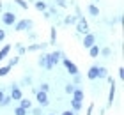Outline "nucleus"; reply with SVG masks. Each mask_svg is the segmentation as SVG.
Listing matches in <instances>:
<instances>
[{"mask_svg":"<svg viewBox=\"0 0 124 115\" xmlns=\"http://www.w3.org/2000/svg\"><path fill=\"white\" fill-rule=\"evenodd\" d=\"M62 115H76L75 110H66V112H62Z\"/></svg>","mask_w":124,"mask_h":115,"instance_id":"nucleus-37","label":"nucleus"},{"mask_svg":"<svg viewBox=\"0 0 124 115\" xmlns=\"http://www.w3.org/2000/svg\"><path fill=\"white\" fill-rule=\"evenodd\" d=\"M9 51H11V44H5V46H4V48H2V50H0V62H2V60L5 59V57H7V55H9Z\"/></svg>","mask_w":124,"mask_h":115,"instance_id":"nucleus-17","label":"nucleus"},{"mask_svg":"<svg viewBox=\"0 0 124 115\" xmlns=\"http://www.w3.org/2000/svg\"><path fill=\"white\" fill-rule=\"evenodd\" d=\"M43 16H44V18H46V20H50V18H52V14H50L48 11H43Z\"/></svg>","mask_w":124,"mask_h":115,"instance_id":"nucleus-39","label":"nucleus"},{"mask_svg":"<svg viewBox=\"0 0 124 115\" xmlns=\"http://www.w3.org/2000/svg\"><path fill=\"white\" fill-rule=\"evenodd\" d=\"M92 2H99V0H92Z\"/></svg>","mask_w":124,"mask_h":115,"instance_id":"nucleus-44","label":"nucleus"},{"mask_svg":"<svg viewBox=\"0 0 124 115\" xmlns=\"http://www.w3.org/2000/svg\"><path fill=\"white\" fill-rule=\"evenodd\" d=\"M48 115H55V113H48Z\"/></svg>","mask_w":124,"mask_h":115,"instance_id":"nucleus-45","label":"nucleus"},{"mask_svg":"<svg viewBox=\"0 0 124 115\" xmlns=\"http://www.w3.org/2000/svg\"><path fill=\"white\" fill-rule=\"evenodd\" d=\"M99 46L98 44H94V46H91V48H89V55L92 57V59H96V57H99Z\"/></svg>","mask_w":124,"mask_h":115,"instance_id":"nucleus-16","label":"nucleus"},{"mask_svg":"<svg viewBox=\"0 0 124 115\" xmlns=\"http://www.w3.org/2000/svg\"><path fill=\"white\" fill-rule=\"evenodd\" d=\"M87 11H89V14H91V16L98 18V14H99V9H98V5H96V4H91V5L87 7Z\"/></svg>","mask_w":124,"mask_h":115,"instance_id":"nucleus-14","label":"nucleus"},{"mask_svg":"<svg viewBox=\"0 0 124 115\" xmlns=\"http://www.w3.org/2000/svg\"><path fill=\"white\" fill-rule=\"evenodd\" d=\"M27 112H29V110H25V108H21V106L14 108V115H27Z\"/></svg>","mask_w":124,"mask_h":115,"instance_id":"nucleus-24","label":"nucleus"},{"mask_svg":"<svg viewBox=\"0 0 124 115\" xmlns=\"http://www.w3.org/2000/svg\"><path fill=\"white\" fill-rule=\"evenodd\" d=\"M114 99H115V82L110 83V90H108V106H112Z\"/></svg>","mask_w":124,"mask_h":115,"instance_id":"nucleus-10","label":"nucleus"},{"mask_svg":"<svg viewBox=\"0 0 124 115\" xmlns=\"http://www.w3.org/2000/svg\"><path fill=\"white\" fill-rule=\"evenodd\" d=\"M16 21H18V18H16V14H14V13H11V11H5V13L2 14V23H4V25L13 27Z\"/></svg>","mask_w":124,"mask_h":115,"instance_id":"nucleus-4","label":"nucleus"},{"mask_svg":"<svg viewBox=\"0 0 124 115\" xmlns=\"http://www.w3.org/2000/svg\"><path fill=\"white\" fill-rule=\"evenodd\" d=\"M55 41H57V30H55V27L50 30V43L48 44H55Z\"/></svg>","mask_w":124,"mask_h":115,"instance_id":"nucleus-20","label":"nucleus"},{"mask_svg":"<svg viewBox=\"0 0 124 115\" xmlns=\"http://www.w3.org/2000/svg\"><path fill=\"white\" fill-rule=\"evenodd\" d=\"M37 64L41 66V67H46V69H48V53H43L41 57H39Z\"/></svg>","mask_w":124,"mask_h":115,"instance_id":"nucleus-15","label":"nucleus"},{"mask_svg":"<svg viewBox=\"0 0 124 115\" xmlns=\"http://www.w3.org/2000/svg\"><path fill=\"white\" fill-rule=\"evenodd\" d=\"M32 115H43V112H41V106H39V108H34V110H32Z\"/></svg>","mask_w":124,"mask_h":115,"instance_id":"nucleus-34","label":"nucleus"},{"mask_svg":"<svg viewBox=\"0 0 124 115\" xmlns=\"http://www.w3.org/2000/svg\"><path fill=\"white\" fill-rule=\"evenodd\" d=\"M60 62L66 66L67 73H69L71 76H73V74H78V67H76V64H75V62H71L69 59H67V57H62V60H60Z\"/></svg>","mask_w":124,"mask_h":115,"instance_id":"nucleus-5","label":"nucleus"},{"mask_svg":"<svg viewBox=\"0 0 124 115\" xmlns=\"http://www.w3.org/2000/svg\"><path fill=\"white\" fill-rule=\"evenodd\" d=\"M99 55H103V57H110V55H112V50H110V48H103V50H99Z\"/></svg>","mask_w":124,"mask_h":115,"instance_id":"nucleus-29","label":"nucleus"},{"mask_svg":"<svg viewBox=\"0 0 124 115\" xmlns=\"http://www.w3.org/2000/svg\"><path fill=\"white\" fill-rule=\"evenodd\" d=\"M9 105H11V96H4L0 101V106H9Z\"/></svg>","mask_w":124,"mask_h":115,"instance_id":"nucleus-23","label":"nucleus"},{"mask_svg":"<svg viewBox=\"0 0 124 115\" xmlns=\"http://www.w3.org/2000/svg\"><path fill=\"white\" fill-rule=\"evenodd\" d=\"M14 2H16V4H18V5H20V7H21V9H29V4H27V2H25V0H14Z\"/></svg>","mask_w":124,"mask_h":115,"instance_id":"nucleus-30","label":"nucleus"},{"mask_svg":"<svg viewBox=\"0 0 124 115\" xmlns=\"http://www.w3.org/2000/svg\"><path fill=\"white\" fill-rule=\"evenodd\" d=\"M106 76H108V69L103 67V66H98V78L99 80H105Z\"/></svg>","mask_w":124,"mask_h":115,"instance_id":"nucleus-13","label":"nucleus"},{"mask_svg":"<svg viewBox=\"0 0 124 115\" xmlns=\"http://www.w3.org/2000/svg\"><path fill=\"white\" fill-rule=\"evenodd\" d=\"M39 90H43V92H48V90H50V85H48V83H41V89H39Z\"/></svg>","mask_w":124,"mask_h":115,"instance_id":"nucleus-33","label":"nucleus"},{"mask_svg":"<svg viewBox=\"0 0 124 115\" xmlns=\"http://www.w3.org/2000/svg\"><path fill=\"white\" fill-rule=\"evenodd\" d=\"M20 106L25 108V110H30V108H32V103H30V99H25V97H21V99H20Z\"/></svg>","mask_w":124,"mask_h":115,"instance_id":"nucleus-18","label":"nucleus"},{"mask_svg":"<svg viewBox=\"0 0 124 115\" xmlns=\"http://www.w3.org/2000/svg\"><path fill=\"white\" fill-rule=\"evenodd\" d=\"M11 71V67L9 66H4V67H0V76H7Z\"/></svg>","mask_w":124,"mask_h":115,"instance_id":"nucleus-25","label":"nucleus"},{"mask_svg":"<svg viewBox=\"0 0 124 115\" xmlns=\"http://www.w3.org/2000/svg\"><path fill=\"white\" fill-rule=\"evenodd\" d=\"M46 7H48V5L44 4V2H41V0H37V2H36V9L41 11V13H43V11H46Z\"/></svg>","mask_w":124,"mask_h":115,"instance_id":"nucleus-22","label":"nucleus"},{"mask_svg":"<svg viewBox=\"0 0 124 115\" xmlns=\"http://www.w3.org/2000/svg\"><path fill=\"white\" fill-rule=\"evenodd\" d=\"M62 57H64L62 51H52V53H48V69H53L62 60Z\"/></svg>","mask_w":124,"mask_h":115,"instance_id":"nucleus-2","label":"nucleus"},{"mask_svg":"<svg viewBox=\"0 0 124 115\" xmlns=\"http://www.w3.org/2000/svg\"><path fill=\"white\" fill-rule=\"evenodd\" d=\"M36 99H37V103H39V106H41V108L50 105L48 94H46V92H43V90H37V92H36Z\"/></svg>","mask_w":124,"mask_h":115,"instance_id":"nucleus-6","label":"nucleus"},{"mask_svg":"<svg viewBox=\"0 0 124 115\" xmlns=\"http://www.w3.org/2000/svg\"><path fill=\"white\" fill-rule=\"evenodd\" d=\"M73 99H76V101H83V96H85V94H83V90L82 89H76L75 87V90H73Z\"/></svg>","mask_w":124,"mask_h":115,"instance_id":"nucleus-11","label":"nucleus"},{"mask_svg":"<svg viewBox=\"0 0 124 115\" xmlns=\"http://www.w3.org/2000/svg\"><path fill=\"white\" fill-rule=\"evenodd\" d=\"M13 27H14L16 32H25V30L29 32L30 28L34 27V21H32V20H20V21H16Z\"/></svg>","mask_w":124,"mask_h":115,"instance_id":"nucleus-1","label":"nucleus"},{"mask_svg":"<svg viewBox=\"0 0 124 115\" xmlns=\"http://www.w3.org/2000/svg\"><path fill=\"white\" fill-rule=\"evenodd\" d=\"M119 78H121V80L124 78V69H122V67H119Z\"/></svg>","mask_w":124,"mask_h":115,"instance_id":"nucleus-40","label":"nucleus"},{"mask_svg":"<svg viewBox=\"0 0 124 115\" xmlns=\"http://www.w3.org/2000/svg\"><path fill=\"white\" fill-rule=\"evenodd\" d=\"M87 32H89V23L82 16V18H78V21H76V34H78V36H82V34L85 36Z\"/></svg>","mask_w":124,"mask_h":115,"instance_id":"nucleus-3","label":"nucleus"},{"mask_svg":"<svg viewBox=\"0 0 124 115\" xmlns=\"http://www.w3.org/2000/svg\"><path fill=\"white\" fill-rule=\"evenodd\" d=\"M5 94H4V90H0V101H2V97H4Z\"/></svg>","mask_w":124,"mask_h":115,"instance_id":"nucleus-42","label":"nucleus"},{"mask_svg":"<svg viewBox=\"0 0 124 115\" xmlns=\"http://www.w3.org/2000/svg\"><path fill=\"white\" fill-rule=\"evenodd\" d=\"M71 110H75V112H80V110H82V101L71 99Z\"/></svg>","mask_w":124,"mask_h":115,"instance_id":"nucleus-19","label":"nucleus"},{"mask_svg":"<svg viewBox=\"0 0 124 115\" xmlns=\"http://www.w3.org/2000/svg\"><path fill=\"white\" fill-rule=\"evenodd\" d=\"M21 97H23L21 89H20L16 83H11V99H13V101H20Z\"/></svg>","mask_w":124,"mask_h":115,"instance_id":"nucleus-8","label":"nucleus"},{"mask_svg":"<svg viewBox=\"0 0 124 115\" xmlns=\"http://www.w3.org/2000/svg\"><path fill=\"white\" fill-rule=\"evenodd\" d=\"M2 9H4V5H2V4H0V11H2Z\"/></svg>","mask_w":124,"mask_h":115,"instance_id":"nucleus-43","label":"nucleus"},{"mask_svg":"<svg viewBox=\"0 0 124 115\" xmlns=\"http://www.w3.org/2000/svg\"><path fill=\"white\" fill-rule=\"evenodd\" d=\"M64 90H66V94H73V90H75V85H73V83H67L66 85V87H64Z\"/></svg>","mask_w":124,"mask_h":115,"instance_id":"nucleus-28","label":"nucleus"},{"mask_svg":"<svg viewBox=\"0 0 124 115\" xmlns=\"http://www.w3.org/2000/svg\"><path fill=\"white\" fill-rule=\"evenodd\" d=\"M4 39H5V30H4V28H0V43H2Z\"/></svg>","mask_w":124,"mask_h":115,"instance_id":"nucleus-36","label":"nucleus"},{"mask_svg":"<svg viewBox=\"0 0 124 115\" xmlns=\"http://www.w3.org/2000/svg\"><path fill=\"white\" fill-rule=\"evenodd\" d=\"M76 21H78L76 16H66V18H64V23H66V25H73V23H76Z\"/></svg>","mask_w":124,"mask_h":115,"instance_id":"nucleus-21","label":"nucleus"},{"mask_svg":"<svg viewBox=\"0 0 124 115\" xmlns=\"http://www.w3.org/2000/svg\"><path fill=\"white\" fill-rule=\"evenodd\" d=\"M55 4H57L59 7H67V2H66V0H55Z\"/></svg>","mask_w":124,"mask_h":115,"instance_id":"nucleus-32","label":"nucleus"},{"mask_svg":"<svg viewBox=\"0 0 124 115\" xmlns=\"http://www.w3.org/2000/svg\"><path fill=\"white\" fill-rule=\"evenodd\" d=\"M87 78H89V80H98V66H92L91 69H89Z\"/></svg>","mask_w":124,"mask_h":115,"instance_id":"nucleus-12","label":"nucleus"},{"mask_svg":"<svg viewBox=\"0 0 124 115\" xmlns=\"http://www.w3.org/2000/svg\"><path fill=\"white\" fill-rule=\"evenodd\" d=\"M82 44H83V48H91V46H94L96 44V36L92 32H87L85 36H83V41H82Z\"/></svg>","mask_w":124,"mask_h":115,"instance_id":"nucleus-7","label":"nucleus"},{"mask_svg":"<svg viewBox=\"0 0 124 115\" xmlns=\"http://www.w3.org/2000/svg\"><path fill=\"white\" fill-rule=\"evenodd\" d=\"M16 50H18V55H20V57L27 53V50H25V46H21L20 43H18V44H16Z\"/></svg>","mask_w":124,"mask_h":115,"instance_id":"nucleus-26","label":"nucleus"},{"mask_svg":"<svg viewBox=\"0 0 124 115\" xmlns=\"http://www.w3.org/2000/svg\"><path fill=\"white\" fill-rule=\"evenodd\" d=\"M46 11L50 14H57V9H55V7H46Z\"/></svg>","mask_w":124,"mask_h":115,"instance_id":"nucleus-38","label":"nucleus"},{"mask_svg":"<svg viewBox=\"0 0 124 115\" xmlns=\"http://www.w3.org/2000/svg\"><path fill=\"white\" fill-rule=\"evenodd\" d=\"M46 44H48V43H34V44H30L29 48H25V50L29 51V53H32V51H39V50L43 51L44 48H46Z\"/></svg>","mask_w":124,"mask_h":115,"instance_id":"nucleus-9","label":"nucleus"},{"mask_svg":"<svg viewBox=\"0 0 124 115\" xmlns=\"http://www.w3.org/2000/svg\"><path fill=\"white\" fill-rule=\"evenodd\" d=\"M29 39H30V41H36V39H37V34H36V32H30V34H29Z\"/></svg>","mask_w":124,"mask_h":115,"instance_id":"nucleus-35","label":"nucleus"},{"mask_svg":"<svg viewBox=\"0 0 124 115\" xmlns=\"http://www.w3.org/2000/svg\"><path fill=\"white\" fill-rule=\"evenodd\" d=\"M73 82H75L73 85H78V83L82 82V76H80V74H73Z\"/></svg>","mask_w":124,"mask_h":115,"instance_id":"nucleus-31","label":"nucleus"},{"mask_svg":"<svg viewBox=\"0 0 124 115\" xmlns=\"http://www.w3.org/2000/svg\"><path fill=\"white\" fill-rule=\"evenodd\" d=\"M92 110H94V105L89 106V110H87V115H92Z\"/></svg>","mask_w":124,"mask_h":115,"instance_id":"nucleus-41","label":"nucleus"},{"mask_svg":"<svg viewBox=\"0 0 124 115\" xmlns=\"http://www.w3.org/2000/svg\"><path fill=\"white\" fill-rule=\"evenodd\" d=\"M18 62H20V55H18V57H14V59H11V60H9V64H7V66H9L11 69H13V67H14L16 64H18Z\"/></svg>","mask_w":124,"mask_h":115,"instance_id":"nucleus-27","label":"nucleus"}]
</instances>
